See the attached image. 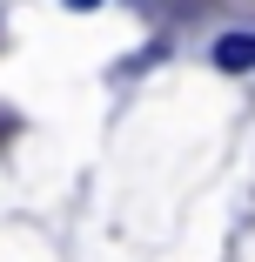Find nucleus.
<instances>
[{
  "label": "nucleus",
  "instance_id": "f03ea898",
  "mask_svg": "<svg viewBox=\"0 0 255 262\" xmlns=\"http://www.w3.org/2000/svg\"><path fill=\"white\" fill-rule=\"evenodd\" d=\"M67 7H74V14H87V7H101V0H67Z\"/></svg>",
  "mask_w": 255,
  "mask_h": 262
},
{
  "label": "nucleus",
  "instance_id": "f257e3e1",
  "mask_svg": "<svg viewBox=\"0 0 255 262\" xmlns=\"http://www.w3.org/2000/svg\"><path fill=\"white\" fill-rule=\"evenodd\" d=\"M215 68H222V74L255 68V34H222V40H215Z\"/></svg>",
  "mask_w": 255,
  "mask_h": 262
}]
</instances>
